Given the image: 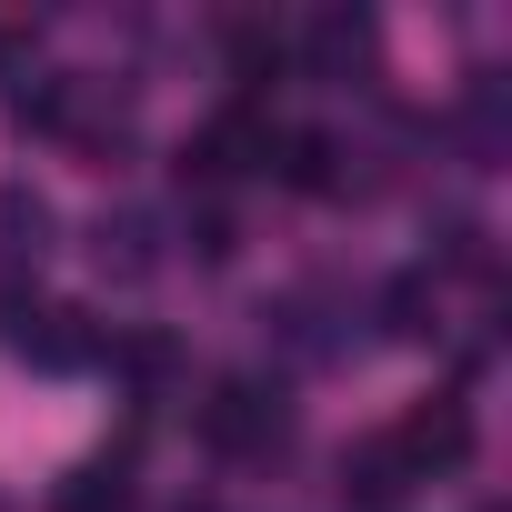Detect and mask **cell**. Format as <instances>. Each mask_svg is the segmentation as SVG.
<instances>
[{
    "mask_svg": "<svg viewBox=\"0 0 512 512\" xmlns=\"http://www.w3.org/2000/svg\"><path fill=\"white\" fill-rule=\"evenodd\" d=\"M201 422H211V442H262V432H272V412H262V392H251V382H231Z\"/></svg>",
    "mask_w": 512,
    "mask_h": 512,
    "instance_id": "obj_1",
    "label": "cell"
}]
</instances>
